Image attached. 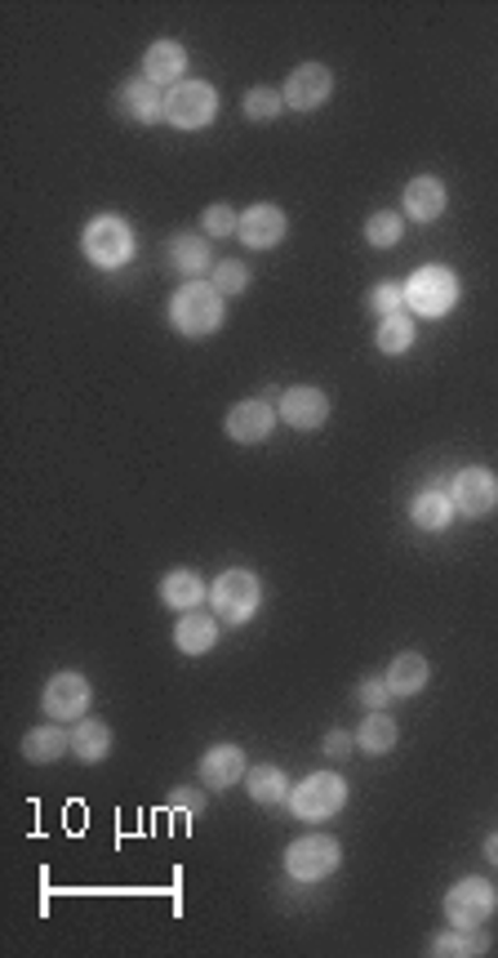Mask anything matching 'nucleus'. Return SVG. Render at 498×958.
I'll return each instance as SVG.
<instances>
[{
    "label": "nucleus",
    "mask_w": 498,
    "mask_h": 958,
    "mask_svg": "<svg viewBox=\"0 0 498 958\" xmlns=\"http://www.w3.org/2000/svg\"><path fill=\"white\" fill-rule=\"evenodd\" d=\"M223 295L213 290V282H187L174 299H170V321L178 334L187 339H205L223 326Z\"/></svg>",
    "instance_id": "f257e3e1"
},
{
    "label": "nucleus",
    "mask_w": 498,
    "mask_h": 958,
    "mask_svg": "<svg viewBox=\"0 0 498 958\" xmlns=\"http://www.w3.org/2000/svg\"><path fill=\"white\" fill-rule=\"evenodd\" d=\"M405 304L418 312V317H445L454 304H459V282L454 272L441 267V263H427L418 267L409 286H405Z\"/></svg>",
    "instance_id": "f03ea898"
},
{
    "label": "nucleus",
    "mask_w": 498,
    "mask_h": 958,
    "mask_svg": "<svg viewBox=\"0 0 498 958\" xmlns=\"http://www.w3.org/2000/svg\"><path fill=\"white\" fill-rule=\"evenodd\" d=\"M213 116H219V90L205 85V81H178L165 94V121L178 125V129H200Z\"/></svg>",
    "instance_id": "7ed1b4c3"
},
{
    "label": "nucleus",
    "mask_w": 498,
    "mask_h": 958,
    "mask_svg": "<svg viewBox=\"0 0 498 958\" xmlns=\"http://www.w3.org/2000/svg\"><path fill=\"white\" fill-rule=\"evenodd\" d=\"M209 597H213V606H219V615H223L228 625H241V620H250V615L258 611V602H263V584H258L254 571L232 567V571L219 575V584L209 589Z\"/></svg>",
    "instance_id": "20e7f679"
},
{
    "label": "nucleus",
    "mask_w": 498,
    "mask_h": 958,
    "mask_svg": "<svg viewBox=\"0 0 498 958\" xmlns=\"http://www.w3.org/2000/svg\"><path fill=\"white\" fill-rule=\"evenodd\" d=\"M85 254H90V263H99V267H120V263H129V254H134V232H129V224L120 219V215H99L90 228H85Z\"/></svg>",
    "instance_id": "39448f33"
},
{
    "label": "nucleus",
    "mask_w": 498,
    "mask_h": 958,
    "mask_svg": "<svg viewBox=\"0 0 498 958\" xmlns=\"http://www.w3.org/2000/svg\"><path fill=\"white\" fill-rule=\"evenodd\" d=\"M343 860V847L325 834H308L299 839L290 852H285V874L299 878V882H316V878H329Z\"/></svg>",
    "instance_id": "423d86ee"
},
{
    "label": "nucleus",
    "mask_w": 498,
    "mask_h": 958,
    "mask_svg": "<svg viewBox=\"0 0 498 958\" xmlns=\"http://www.w3.org/2000/svg\"><path fill=\"white\" fill-rule=\"evenodd\" d=\"M498 910V897L485 878H463L445 892V919L450 927H480Z\"/></svg>",
    "instance_id": "0eeeda50"
},
{
    "label": "nucleus",
    "mask_w": 498,
    "mask_h": 958,
    "mask_svg": "<svg viewBox=\"0 0 498 958\" xmlns=\"http://www.w3.org/2000/svg\"><path fill=\"white\" fill-rule=\"evenodd\" d=\"M343 802H347V785H343L338 772H312V776L290 794V807H294V816H303V820H325V816H334Z\"/></svg>",
    "instance_id": "6e6552de"
},
{
    "label": "nucleus",
    "mask_w": 498,
    "mask_h": 958,
    "mask_svg": "<svg viewBox=\"0 0 498 958\" xmlns=\"http://www.w3.org/2000/svg\"><path fill=\"white\" fill-rule=\"evenodd\" d=\"M450 500L467 517H485L498 504V477L489 468H463L450 482Z\"/></svg>",
    "instance_id": "1a4fd4ad"
},
{
    "label": "nucleus",
    "mask_w": 498,
    "mask_h": 958,
    "mask_svg": "<svg viewBox=\"0 0 498 958\" xmlns=\"http://www.w3.org/2000/svg\"><path fill=\"white\" fill-rule=\"evenodd\" d=\"M329 94H334V77H329V67H321V62L294 67L290 81H285V103H290L294 112H316Z\"/></svg>",
    "instance_id": "9d476101"
},
{
    "label": "nucleus",
    "mask_w": 498,
    "mask_h": 958,
    "mask_svg": "<svg viewBox=\"0 0 498 958\" xmlns=\"http://www.w3.org/2000/svg\"><path fill=\"white\" fill-rule=\"evenodd\" d=\"M276 410H280V420L290 424V429L312 433V429H321L329 420V397L321 388H312V384H299V388H290V392L280 397Z\"/></svg>",
    "instance_id": "9b49d317"
},
{
    "label": "nucleus",
    "mask_w": 498,
    "mask_h": 958,
    "mask_svg": "<svg viewBox=\"0 0 498 958\" xmlns=\"http://www.w3.org/2000/svg\"><path fill=\"white\" fill-rule=\"evenodd\" d=\"M90 709V682L81 673H54L45 687V714L58 722H71Z\"/></svg>",
    "instance_id": "f8f14e48"
},
{
    "label": "nucleus",
    "mask_w": 498,
    "mask_h": 958,
    "mask_svg": "<svg viewBox=\"0 0 498 958\" xmlns=\"http://www.w3.org/2000/svg\"><path fill=\"white\" fill-rule=\"evenodd\" d=\"M276 415H280V410H271V401H263V397L236 401V406L228 410V437H232V442H245V446H254V442H263V437L271 433Z\"/></svg>",
    "instance_id": "ddd939ff"
},
{
    "label": "nucleus",
    "mask_w": 498,
    "mask_h": 958,
    "mask_svg": "<svg viewBox=\"0 0 498 958\" xmlns=\"http://www.w3.org/2000/svg\"><path fill=\"white\" fill-rule=\"evenodd\" d=\"M285 232H290V224H285L280 205H250V210L241 215V228H236V237H241L250 250H271Z\"/></svg>",
    "instance_id": "4468645a"
},
{
    "label": "nucleus",
    "mask_w": 498,
    "mask_h": 958,
    "mask_svg": "<svg viewBox=\"0 0 498 958\" xmlns=\"http://www.w3.org/2000/svg\"><path fill=\"white\" fill-rule=\"evenodd\" d=\"M245 776V749L241 744H213L200 759V780L209 789H232Z\"/></svg>",
    "instance_id": "2eb2a0df"
},
{
    "label": "nucleus",
    "mask_w": 498,
    "mask_h": 958,
    "mask_svg": "<svg viewBox=\"0 0 498 958\" xmlns=\"http://www.w3.org/2000/svg\"><path fill=\"white\" fill-rule=\"evenodd\" d=\"M405 210H409V219H418V224L441 219V215H445V183L432 179V174L409 179V187H405Z\"/></svg>",
    "instance_id": "dca6fc26"
},
{
    "label": "nucleus",
    "mask_w": 498,
    "mask_h": 958,
    "mask_svg": "<svg viewBox=\"0 0 498 958\" xmlns=\"http://www.w3.org/2000/svg\"><path fill=\"white\" fill-rule=\"evenodd\" d=\"M120 112L129 116V121H138V125H157L161 116H165V94L142 77V81H129V85H120Z\"/></svg>",
    "instance_id": "f3484780"
},
{
    "label": "nucleus",
    "mask_w": 498,
    "mask_h": 958,
    "mask_svg": "<svg viewBox=\"0 0 498 958\" xmlns=\"http://www.w3.org/2000/svg\"><path fill=\"white\" fill-rule=\"evenodd\" d=\"M183 67H187V54L178 41H157L142 58V72H148L152 85H178L183 81Z\"/></svg>",
    "instance_id": "a211bd4d"
},
{
    "label": "nucleus",
    "mask_w": 498,
    "mask_h": 958,
    "mask_svg": "<svg viewBox=\"0 0 498 958\" xmlns=\"http://www.w3.org/2000/svg\"><path fill=\"white\" fill-rule=\"evenodd\" d=\"M213 638H219V620H209V615H196V611H187L183 620H178V629H174V647H178L183 655H205V651L213 647Z\"/></svg>",
    "instance_id": "6ab92c4d"
},
{
    "label": "nucleus",
    "mask_w": 498,
    "mask_h": 958,
    "mask_svg": "<svg viewBox=\"0 0 498 958\" xmlns=\"http://www.w3.org/2000/svg\"><path fill=\"white\" fill-rule=\"evenodd\" d=\"M427 660L418 655V651H401L392 664H387V687H392V696H414V692H422L427 687Z\"/></svg>",
    "instance_id": "aec40b11"
},
{
    "label": "nucleus",
    "mask_w": 498,
    "mask_h": 958,
    "mask_svg": "<svg viewBox=\"0 0 498 958\" xmlns=\"http://www.w3.org/2000/svg\"><path fill=\"white\" fill-rule=\"evenodd\" d=\"M161 602L174 611H196L205 602V580L196 571H170L161 580Z\"/></svg>",
    "instance_id": "412c9836"
},
{
    "label": "nucleus",
    "mask_w": 498,
    "mask_h": 958,
    "mask_svg": "<svg viewBox=\"0 0 498 958\" xmlns=\"http://www.w3.org/2000/svg\"><path fill=\"white\" fill-rule=\"evenodd\" d=\"M107 749H112V731H107V722H99V718H81L77 731H71V754L85 759V763H99V759H107Z\"/></svg>",
    "instance_id": "4be33fe9"
},
{
    "label": "nucleus",
    "mask_w": 498,
    "mask_h": 958,
    "mask_svg": "<svg viewBox=\"0 0 498 958\" xmlns=\"http://www.w3.org/2000/svg\"><path fill=\"white\" fill-rule=\"evenodd\" d=\"M454 500L445 495V491H422L418 500H414V509H409V517H414V526H422V531H445L450 522H454Z\"/></svg>",
    "instance_id": "5701e85b"
},
{
    "label": "nucleus",
    "mask_w": 498,
    "mask_h": 958,
    "mask_svg": "<svg viewBox=\"0 0 498 958\" xmlns=\"http://www.w3.org/2000/svg\"><path fill=\"white\" fill-rule=\"evenodd\" d=\"M67 749H71V735L62 727H36V731L23 735V754L32 763H54V759L67 754Z\"/></svg>",
    "instance_id": "b1692460"
},
{
    "label": "nucleus",
    "mask_w": 498,
    "mask_h": 958,
    "mask_svg": "<svg viewBox=\"0 0 498 958\" xmlns=\"http://www.w3.org/2000/svg\"><path fill=\"white\" fill-rule=\"evenodd\" d=\"M170 263L183 272V277H196V282H200V272L213 267V263H209V241H205V237H174V241H170Z\"/></svg>",
    "instance_id": "393cba45"
},
{
    "label": "nucleus",
    "mask_w": 498,
    "mask_h": 958,
    "mask_svg": "<svg viewBox=\"0 0 498 958\" xmlns=\"http://www.w3.org/2000/svg\"><path fill=\"white\" fill-rule=\"evenodd\" d=\"M250 798H254V802H263V807H276V802H285V798H290V780H285V772H280V767L263 763V767H254V772H250Z\"/></svg>",
    "instance_id": "a878e982"
},
{
    "label": "nucleus",
    "mask_w": 498,
    "mask_h": 958,
    "mask_svg": "<svg viewBox=\"0 0 498 958\" xmlns=\"http://www.w3.org/2000/svg\"><path fill=\"white\" fill-rule=\"evenodd\" d=\"M396 722L379 709V714H370L366 722H361V731H356V744L366 749V754H387V749H396Z\"/></svg>",
    "instance_id": "bb28decb"
},
{
    "label": "nucleus",
    "mask_w": 498,
    "mask_h": 958,
    "mask_svg": "<svg viewBox=\"0 0 498 958\" xmlns=\"http://www.w3.org/2000/svg\"><path fill=\"white\" fill-rule=\"evenodd\" d=\"M489 949V936L480 932V927H454V932H445V936H437L432 940V954H441V958H459V954H485Z\"/></svg>",
    "instance_id": "cd10ccee"
},
{
    "label": "nucleus",
    "mask_w": 498,
    "mask_h": 958,
    "mask_svg": "<svg viewBox=\"0 0 498 958\" xmlns=\"http://www.w3.org/2000/svg\"><path fill=\"white\" fill-rule=\"evenodd\" d=\"M409 344H414V321H409L405 312L383 317V326H379V349H383L387 357H396V353H405Z\"/></svg>",
    "instance_id": "c85d7f7f"
},
{
    "label": "nucleus",
    "mask_w": 498,
    "mask_h": 958,
    "mask_svg": "<svg viewBox=\"0 0 498 958\" xmlns=\"http://www.w3.org/2000/svg\"><path fill=\"white\" fill-rule=\"evenodd\" d=\"M241 107H245L250 121H276L280 107H285V94H276V90H267V85H254V90H245Z\"/></svg>",
    "instance_id": "c756f323"
},
{
    "label": "nucleus",
    "mask_w": 498,
    "mask_h": 958,
    "mask_svg": "<svg viewBox=\"0 0 498 958\" xmlns=\"http://www.w3.org/2000/svg\"><path fill=\"white\" fill-rule=\"evenodd\" d=\"M366 237H370V246L387 250V246H396V241L405 237V219H401L396 210H379V215H370V224H366Z\"/></svg>",
    "instance_id": "7c9ffc66"
},
{
    "label": "nucleus",
    "mask_w": 498,
    "mask_h": 958,
    "mask_svg": "<svg viewBox=\"0 0 498 958\" xmlns=\"http://www.w3.org/2000/svg\"><path fill=\"white\" fill-rule=\"evenodd\" d=\"M250 286V272H245V263H236V259H223L219 267H213V290H219L223 299L228 295H241Z\"/></svg>",
    "instance_id": "2f4dec72"
},
{
    "label": "nucleus",
    "mask_w": 498,
    "mask_h": 958,
    "mask_svg": "<svg viewBox=\"0 0 498 958\" xmlns=\"http://www.w3.org/2000/svg\"><path fill=\"white\" fill-rule=\"evenodd\" d=\"M236 228H241V215L232 210V205H209L205 210V232L209 237H236Z\"/></svg>",
    "instance_id": "473e14b6"
},
{
    "label": "nucleus",
    "mask_w": 498,
    "mask_h": 958,
    "mask_svg": "<svg viewBox=\"0 0 498 958\" xmlns=\"http://www.w3.org/2000/svg\"><path fill=\"white\" fill-rule=\"evenodd\" d=\"M356 700H361L370 714H379V709H383L387 700H396V696H392V687H387V677H366L361 687H356Z\"/></svg>",
    "instance_id": "72a5a7b5"
},
{
    "label": "nucleus",
    "mask_w": 498,
    "mask_h": 958,
    "mask_svg": "<svg viewBox=\"0 0 498 958\" xmlns=\"http://www.w3.org/2000/svg\"><path fill=\"white\" fill-rule=\"evenodd\" d=\"M401 304H405V290H401L396 282H383V286H374V295H370V308H374L379 317H396Z\"/></svg>",
    "instance_id": "f704fd0d"
},
{
    "label": "nucleus",
    "mask_w": 498,
    "mask_h": 958,
    "mask_svg": "<svg viewBox=\"0 0 498 958\" xmlns=\"http://www.w3.org/2000/svg\"><path fill=\"white\" fill-rule=\"evenodd\" d=\"M325 754H329V759H347V754H351V735H347V731H329V735H325Z\"/></svg>",
    "instance_id": "c9c22d12"
},
{
    "label": "nucleus",
    "mask_w": 498,
    "mask_h": 958,
    "mask_svg": "<svg viewBox=\"0 0 498 958\" xmlns=\"http://www.w3.org/2000/svg\"><path fill=\"white\" fill-rule=\"evenodd\" d=\"M170 802H174V807H183V811H192V816L205 807V798H200L196 789H174V794H170Z\"/></svg>",
    "instance_id": "e433bc0d"
},
{
    "label": "nucleus",
    "mask_w": 498,
    "mask_h": 958,
    "mask_svg": "<svg viewBox=\"0 0 498 958\" xmlns=\"http://www.w3.org/2000/svg\"><path fill=\"white\" fill-rule=\"evenodd\" d=\"M485 860H489V865H498V834H489V839H485Z\"/></svg>",
    "instance_id": "4c0bfd02"
}]
</instances>
